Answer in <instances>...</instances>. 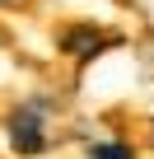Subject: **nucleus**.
<instances>
[{
    "instance_id": "f03ea898",
    "label": "nucleus",
    "mask_w": 154,
    "mask_h": 159,
    "mask_svg": "<svg viewBox=\"0 0 154 159\" xmlns=\"http://www.w3.org/2000/svg\"><path fill=\"white\" fill-rule=\"evenodd\" d=\"M103 42H108V33H98V28H65V38H61V47H65L70 56H80V61L94 56Z\"/></svg>"
},
{
    "instance_id": "f257e3e1",
    "label": "nucleus",
    "mask_w": 154,
    "mask_h": 159,
    "mask_svg": "<svg viewBox=\"0 0 154 159\" xmlns=\"http://www.w3.org/2000/svg\"><path fill=\"white\" fill-rule=\"evenodd\" d=\"M10 145L19 154H42L47 150V131H42V112L28 103V108H14L10 117Z\"/></svg>"
},
{
    "instance_id": "7ed1b4c3",
    "label": "nucleus",
    "mask_w": 154,
    "mask_h": 159,
    "mask_svg": "<svg viewBox=\"0 0 154 159\" xmlns=\"http://www.w3.org/2000/svg\"><path fill=\"white\" fill-rule=\"evenodd\" d=\"M89 159H131V145H121V140H103V145H89Z\"/></svg>"
}]
</instances>
